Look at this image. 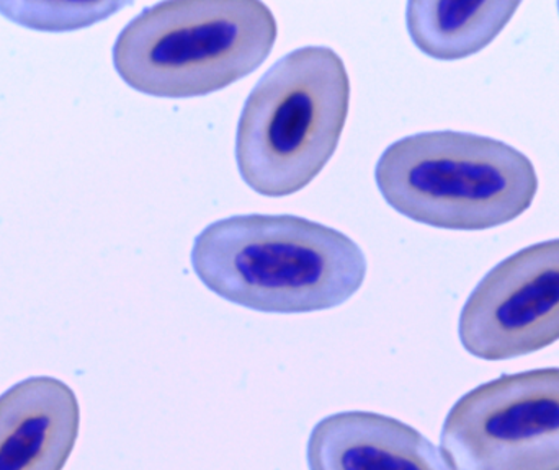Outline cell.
I'll return each mask as SVG.
<instances>
[{"label": "cell", "mask_w": 559, "mask_h": 470, "mask_svg": "<svg viewBox=\"0 0 559 470\" xmlns=\"http://www.w3.org/2000/svg\"><path fill=\"white\" fill-rule=\"evenodd\" d=\"M306 462L309 470H453L423 433L364 410L319 420L309 435Z\"/></svg>", "instance_id": "obj_7"}, {"label": "cell", "mask_w": 559, "mask_h": 470, "mask_svg": "<svg viewBox=\"0 0 559 470\" xmlns=\"http://www.w3.org/2000/svg\"><path fill=\"white\" fill-rule=\"evenodd\" d=\"M192 266L219 298L267 314L337 308L367 276V258L350 237L296 216L213 222L197 236Z\"/></svg>", "instance_id": "obj_1"}, {"label": "cell", "mask_w": 559, "mask_h": 470, "mask_svg": "<svg viewBox=\"0 0 559 470\" xmlns=\"http://www.w3.org/2000/svg\"><path fill=\"white\" fill-rule=\"evenodd\" d=\"M521 2L492 0H411L407 32L414 45L430 58L455 61L491 45L511 22Z\"/></svg>", "instance_id": "obj_9"}, {"label": "cell", "mask_w": 559, "mask_h": 470, "mask_svg": "<svg viewBox=\"0 0 559 470\" xmlns=\"http://www.w3.org/2000/svg\"><path fill=\"white\" fill-rule=\"evenodd\" d=\"M81 426L74 390L29 377L0 396V470H62Z\"/></svg>", "instance_id": "obj_8"}, {"label": "cell", "mask_w": 559, "mask_h": 470, "mask_svg": "<svg viewBox=\"0 0 559 470\" xmlns=\"http://www.w3.org/2000/svg\"><path fill=\"white\" fill-rule=\"evenodd\" d=\"M440 451L453 470H559V367L469 390L443 422Z\"/></svg>", "instance_id": "obj_5"}, {"label": "cell", "mask_w": 559, "mask_h": 470, "mask_svg": "<svg viewBox=\"0 0 559 470\" xmlns=\"http://www.w3.org/2000/svg\"><path fill=\"white\" fill-rule=\"evenodd\" d=\"M275 39L274 13L259 0H173L124 26L114 64L141 94L202 97L254 72Z\"/></svg>", "instance_id": "obj_2"}, {"label": "cell", "mask_w": 559, "mask_h": 470, "mask_svg": "<svg viewBox=\"0 0 559 470\" xmlns=\"http://www.w3.org/2000/svg\"><path fill=\"white\" fill-rule=\"evenodd\" d=\"M350 81L341 56L308 46L283 56L246 100L236 136L242 180L282 198L305 189L337 149Z\"/></svg>", "instance_id": "obj_4"}, {"label": "cell", "mask_w": 559, "mask_h": 470, "mask_svg": "<svg viewBox=\"0 0 559 470\" xmlns=\"http://www.w3.org/2000/svg\"><path fill=\"white\" fill-rule=\"evenodd\" d=\"M460 340L473 357L499 361L559 340V239L506 258L476 286L460 315Z\"/></svg>", "instance_id": "obj_6"}, {"label": "cell", "mask_w": 559, "mask_h": 470, "mask_svg": "<svg viewBox=\"0 0 559 470\" xmlns=\"http://www.w3.org/2000/svg\"><path fill=\"white\" fill-rule=\"evenodd\" d=\"M558 12H559V2H558Z\"/></svg>", "instance_id": "obj_10"}, {"label": "cell", "mask_w": 559, "mask_h": 470, "mask_svg": "<svg viewBox=\"0 0 559 470\" xmlns=\"http://www.w3.org/2000/svg\"><path fill=\"white\" fill-rule=\"evenodd\" d=\"M400 215L452 231H485L518 219L538 190L534 164L502 141L459 131L414 134L391 144L374 170Z\"/></svg>", "instance_id": "obj_3"}]
</instances>
